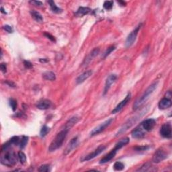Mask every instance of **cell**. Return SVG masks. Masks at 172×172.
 <instances>
[{"label":"cell","mask_w":172,"mask_h":172,"mask_svg":"<svg viewBox=\"0 0 172 172\" xmlns=\"http://www.w3.org/2000/svg\"><path fill=\"white\" fill-rule=\"evenodd\" d=\"M99 52H100L99 48H95V49H93L92 51L90 52L89 55L85 58V59L83 63V65H87L88 63H90L91 62V60H92L93 59H94V58L99 54Z\"/></svg>","instance_id":"obj_14"},{"label":"cell","mask_w":172,"mask_h":172,"mask_svg":"<svg viewBox=\"0 0 172 172\" xmlns=\"http://www.w3.org/2000/svg\"><path fill=\"white\" fill-rule=\"evenodd\" d=\"M17 157H18L19 160L22 164H24L26 163V156L24 152H22V151H19L18 154H17Z\"/></svg>","instance_id":"obj_29"},{"label":"cell","mask_w":172,"mask_h":172,"mask_svg":"<svg viewBox=\"0 0 172 172\" xmlns=\"http://www.w3.org/2000/svg\"><path fill=\"white\" fill-rule=\"evenodd\" d=\"M117 79V75L115 74L110 75L106 79L105 86H104V90H103V94H106L108 91H109L110 88L111 87V85H112V83H114L115 81Z\"/></svg>","instance_id":"obj_12"},{"label":"cell","mask_w":172,"mask_h":172,"mask_svg":"<svg viewBox=\"0 0 172 172\" xmlns=\"http://www.w3.org/2000/svg\"><path fill=\"white\" fill-rule=\"evenodd\" d=\"M79 117H77V116H73V117L71 118L70 119L67 121L66 125H65V129H67V130H69V129L73 127V126H74L75 124H76L78 121H79Z\"/></svg>","instance_id":"obj_23"},{"label":"cell","mask_w":172,"mask_h":172,"mask_svg":"<svg viewBox=\"0 0 172 172\" xmlns=\"http://www.w3.org/2000/svg\"><path fill=\"white\" fill-rule=\"evenodd\" d=\"M44 35L45 36H46L47 38H48V39H50L51 41L52 42H55V37L52 36L51 34H49V33H48V32H44Z\"/></svg>","instance_id":"obj_38"},{"label":"cell","mask_w":172,"mask_h":172,"mask_svg":"<svg viewBox=\"0 0 172 172\" xmlns=\"http://www.w3.org/2000/svg\"><path fill=\"white\" fill-rule=\"evenodd\" d=\"M90 8L89 7H79V9L77 10V12H75V16L77 17H82L83 16H85L86 14H88L91 12Z\"/></svg>","instance_id":"obj_20"},{"label":"cell","mask_w":172,"mask_h":172,"mask_svg":"<svg viewBox=\"0 0 172 172\" xmlns=\"http://www.w3.org/2000/svg\"><path fill=\"white\" fill-rule=\"evenodd\" d=\"M28 141V136H22V140H21V141H20V144H19L20 148L22 149H24L25 146H26V145H27Z\"/></svg>","instance_id":"obj_30"},{"label":"cell","mask_w":172,"mask_h":172,"mask_svg":"<svg viewBox=\"0 0 172 172\" xmlns=\"http://www.w3.org/2000/svg\"><path fill=\"white\" fill-rule=\"evenodd\" d=\"M115 49H116V47L114 46H111L109 48H108V49L106 50V52L103 55V59H106V58L107 57L111 52L115 50Z\"/></svg>","instance_id":"obj_31"},{"label":"cell","mask_w":172,"mask_h":172,"mask_svg":"<svg viewBox=\"0 0 172 172\" xmlns=\"http://www.w3.org/2000/svg\"><path fill=\"white\" fill-rule=\"evenodd\" d=\"M30 14H31L32 17H33L34 20H36V22H42V20H43L42 16L39 12L36 11V10H32V11H30Z\"/></svg>","instance_id":"obj_26"},{"label":"cell","mask_w":172,"mask_h":172,"mask_svg":"<svg viewBox=\"0 0 172 172\" xmlns=\"http://www.w3.org/2000/svg\"><path fill=\"white\" fill-rule=\"evenodd\" d=\"M48 4H49V6L50 7V9H51L52 12H54V13L59 14V13H61V12H63V9L59 8V7H58L53 1H48Z\"/></svg>","instance_id":"obj_25"},{"label":"cell","mask_w":172,"mask_h":172,"mask_svg":"<svg viewBox=\"0 0 172 172\" xmlns=\"http://www.w3.org/2000/svg\"><path fill=\"white\" fill-rule=\"evenodd\" d=\"M1 13H3V14H6V12H4V9L3 7H1Z\"/></svg>","instance_id":"obj_44"},{"label":"cell","mask_w":172,"mask_h":172,"mask_svg":"<svg viewBox=\"0 0 172 172\" xmlns=\"http://www.w3.org/2000/svg\"><path fill=\"white\" fill-rule=\"evenodd\" d=\"M30 3L34 4V6H42V2L40 1H30Z\"/></svg>","instance_id":"obj_40"},{"label":"cell","mask_w":172,"mask_h":172,"mask_svg":"<svg viewBox=\"0 0 172 172\" xmlns=\"http://www.w3.org/2000/svg\"><path fill=\"white\" fill-rule=\"evenodd\" d=\"M130 142V138H128V137H126V138H124L122 139H121L120 141H118V142L115 145V147L114 149H115L116 151H118L119 149H120L122 147H123L124 146H125L127 145V144Z\"/></svg>","instance_id":"obj_22"},{"label":"cell","mask_w":172,"mask_h":172,"mask_svg":"<svg viewBox=\"0 0 172 172\" xmlns=\"http://www.w3.org/2000/svg\"><path fill=\"white\" fill-rule=\"evenodd\" d=\"M17 157L16 154L13 151H6L3 155L1 156V163L3 165L7 167H12L16 165L17 162Z\"/></svg>","instance_id":"obj_3"},{"label":"cell","mask_w":172,"mask_h":172,"mask_svg":"<svg viewBox=\"0 0 172 172\" xmlns=\"http://www.w3.org/2000/svg\"><path fill=\"white\" fill-rule=\"evenodd\" d=\"M113 1H106L103 4V7L107 10L112 9L113 7Z\"/></svg>","instance_id":"obj_32"},{"label":"cell","mask_w":172,"mask_h":172,"mask_svg":"<svg viewBox=\"0 0 172 172\" xmlns=\"http://www.w3.org/2000/svg\"><path fill=\"white\" fill-rule=\"evenodd\" d=\"M168 153L163 148H160L157 150L153 155V162L155 163H159L163 161L164 159L168 157Z\"/></svg>","instance_id":"obj_7"},{"label":"cell","mask_w":172,"mask_h":172,"mask_svg":"<svg viewBox=\"0 0 172 172\" xmlns=\"http://www.w3.org/2000/svg\"><path fill=\"white\" fill-rule=\"evenodd\" d=\"M5 83H6V84L8 85L9 87H16V85H15V83L14 82H11V81H6V82H5Z\"/></svg>","instance_id":"obj_41"},{"label":"cell","mask_w":172,"mask_h":172,"mask_svg":"<svg viewBox=\"0 0 172 172\" xmlns=\"http://www.w3.org/2000/svg\"><path fill=\"white\" fill-rule=\"evenodd\" d=\"M171 100L169 98H164L159 102V108L160 110H166L171 106Z\"/></svg>","instance_id":"obj_15"},{"label":"cell","mask_w":172,"mask_h":172,"mask_svg":"<svg viewBox=\"0 0 172 172\" xmlns=\"http://www.w3.org/2000/svg\"><path fill=\"white\" fill-rule=\"evenodd\" d=\"M118 4H120V6H126V3H125V1H118Z\"/></svg>","instance_id":"obj_42"},{"label":"cell","mask_w":172,"mask_h":172,"mask_svg":"<svg viewBox=\"0 0 172 172\" xmlns=\"http://www.w3.org/2000/svg\"><path fill=\"white\" fill-rule=\"evenodd\" d=\"M113 167L114 170L116 171H122L125 168V165L122 162H120V161H117V162L114 163Z\"/></svg>","instance_id":"obj_28"},{"label":"cell","mask_w":172,"mask_h":172,"mask_svg":"<svg viewBox=\"0 0 172 172\" xmlns=\"http://www.w3.org/2000/svg\"><path fill=\"white\" fill-rule=\"evenodd\" d=\"M3 28L6 30V32H8V33H12V32H14L13 28H12L10 26H9V25H5V26H4Z\"/></svg>","instance_id":"obj_36"},{"label":"cell","mask_w":172,"mask_h":172,"mask_svg":"<svg viewBox=\"0 0 172 172\" xmlns=\"http://www.w3.org/2000/svg\"><path fill=\"white\" fill-rule=\"evenodd\" d=\"M0 68H1V71L3 73H6L7 71V65L6 63H1V65H0Z\"/></svg>","instance_id":"obj_39"},{"label":"cell","mask_w":172,"mask_h":172,"mask_svg":"<svg viewBox=\"0 0 172 172\" xmlns=\"http://www.w3.org/2000/svg\"><path fill=\"white\" fill-rule=\"evenodd\" d=\"M131 98V94L130 93H128L127 95L126 96L125 99L121 101V102L118 103V104L116 106V108L112 111V114H116V113H118L122 110V108L125 107V106L127 104V103L130 101Z\"/></svg>","instance_id":"obj_10"},{"label":"cell","mask_w":172,"mask_h":172,"mask_svg":"<svg viewBox=\"0 0 172 172\" xmlns=\"http://www.w3.org/2000/svg\"><path fill=\"white\" fill-rule=\"evenodd\" d=\"M155 123L156 122L155 119H153V118H149V119H146L145 121H143L141 123V126H142L143 128L145 131L149 132V131H151L154 128Z\"/></svg>","instance_id":"obj_11"},{"label":"cell","mask_w":172,"mask_h":172,"mask_svg":"<svg viewBox=\"0 0 172 172\" xmlns=\"http://www.w3.org/2000/svg\"><path fill=\"white\" fill-rule=\"evenodd\" d=\"M50 128L49 127H48L47 126H43L40 132V136H41V137H44V136L50 132Z\"/></svg>","instance_id":"obj_27"},{"label":"cell","mask_w":172,"mask_h":172,"mask_svg":"<svg viewBox=\"0 0 172 172\" xmlns=\"http://www.w3.org/2000/svg\"><path fill=\"white\" fill-rule=\"evenodd\" d=\"M93 71L92 70H88L86 71L84 73H83L82 74H81L80 75L77 77L76 79V83L77 84H80V83H82L83 82H84L86 79H87L91 75H92Z\"/></svg>","instance_id":"obj_17"},{"label":"cell","mask_w":172,"mask_h":172,"mask_svg":"<svg viewBox=\"0 0 172 172\" xmlns=\"http://www.w3.org/2000/svg\"><path fill=\"white\" fill-rule=\"evenodd\" d=\"M52 103L49 100H42L39 101L36 104V108L40 110H47L50 108Z\"/></svg>","instance_id":"obj_18"},{"label":"cell","mask_w":172,"mask_h":172,"mask_svg":"<svg viewBox=\"0 0 172 172\" xmlns=\"http://www.w3.org/2000/svg\"><path fill=\"white\" fill-rule=\"evenodd\" d=\"M39 171L40 172H48L50 171V166L49 165H47V164H44V165H42L39 168Z\"/></svg>","instance_id":"obj_33"},{"label":"cell","mask_w":172,"mask_h":172,"mask_svg":"<svg viewBox=\"0 0 172 172\" xmlns=\"http://www.w3.org/2000/svg\"><path fill=\"white\" fill-rule=\"evenodd\" d=\"M142 128V126H139L132 131L131 135L134 138H141L145 135V130H144Z\"/></svg>","instance_id":"obj_16"},{"label":"cell","mask_w":172,"mask_h":172,"mask_svg":"<svg viewBox=\"0 0 172 172\" xmlns=\"http://www.w3.org/2000/svg\"><path fill=\"white\" fill-rule=\"evenodd\" d=\"M141 26H142V24H139L135 30H133V31L128 34V36H127V38H126V42H125L126 47H127V48L130 47L134 44V42H135V40H136V36H137V34L138 33L139 30L141 29Z\"/></svg>","instance_id":"obj_6"},{"label":"cell","mask_w":172,"mask_h":172,"mask_svg":"<svg viewBox=\"0 0 172 172\" xmlns=\"http://www.w3.org/2000/svg\"><path fill=\"white\" fill-rule=\"evenodd\" d=\"M114 121V118H109V119H108L107 120H106L103 122V123L100 124L99 126H98L97 127L94 128L92 130V132L90 133V136H95V135H97L98 134H100L105 130V129L108 127V126H109L112 122Z\"/></svg>","instance_id":"obj_5"},{"label":"cell","mask_w":172,"mask_h":172,"mask_svg":"<svg viewBox=\"0 0 172 172\" xmlns=\"http://www.w3.org/2000/svg\"><path fill=\"white\" fill-rule=\"evenodd\" d=\"M141 115H138V116H136L135 117H133L130 118V119H128L126 122L124 124V125L122 126V127L120 128V130L118 131V133H116V136H120L122 135V134L125 133L126 130H128V129L130 128L131 126H132L134 124H135L136 121L138 120V118L141 117Z\"/></svg>","instance_id":"obj_4"},{"label":"cell","mask_w":172,"mask_h":172,"mask_svg":"<svg viewBox=\"0 0 172 172\" xmlns=\"http://www.w3.org/2000/svg\"><path fill=\"white\" fill-rule=\"evenodd\" d=\"M77 144H78V137L77 136H75V137H74L73 138H72L69 144L67 145V147L65 148V151H64V155H67L69 153L71 152L73 149L76 147Z\"/></svg>","instance_id":"obj_13"},{"label":"cell","mask_w":172,"mask_h":172,"mask_svg":"<svg viewBox=\"0 0 172 172\" xmlns=\"http://www.w3.org/2000/svg\"><path fill=\"white\" fill-rule=\"evenodd\" d=\"M9 106L10 107L12 108V109L13 111H15L17 108V102L16 100H15L14 99H10L9 100Z\"/></svg>","instance_id":"obj_34"},{"label":"cell","mask_w":172,"mask_h":172,"mask_svg":"<svg viewBox=\"0 0 172 172\" xmlns=\"http://www.w3.org/2000/svg\"><path fill=\"white\" fill-rule=\"evenodd\" d=\"M24 66L27 69H31V68L33 67V65H32V63H30L28 60H24Z\"/></svg>","instance_id":"obj_37"},{"label":"cell","mask_w":172,"mask_h":172,"mask_svg":"<svg viewBox=\"0 0 172 172\" xmlns=\"http://www.w3.org/2000/svg\"><path fill=\"white\" fill-rule=\"evenodd\" d=\"M116 153H117V151H116L115 149H113L110 153H108L107 155H106L102 159H101L100 161V163L104 164L106 163L109 162L110 161L112 160V159L114 157Z\"/></svg>","instance_id":"obj_19"},{"label":"cell","mask_w":172,"mask_h":172,"mask_svg":"<svg viewBox=\"0 0 172 172\" xmlns=\"http://www.w3.org/2000/svg\"><path fill=\"white\" fill-rule=\"evenodd\" d=\"M149 148V146H136L135 147V150L136 151H146Z\"/></svg>","instance_id":"obj_35"},{"label":"cell","mask_w":172,"mask_h":172,"mask_svg":"<svg viewBox=\"0 0 172 172\" xmlns=\"http://www.w3.org/2000/svg\"><path fill=\"white\" fill-rule=\"evenodd\" d=\"M40 61L41 63H47V62H48V60L46 59H40Z\"/></svg>","instance_id":"obj_43"},{"label":"cell","mask_w":172,"mask_h":172,"mask_svg":"<svg viewBox=\"0 0 172 172\" xmlns=\"http://www.w3.org/2000/svg\"><path fill=\"white\" fill-rule=\"evenodd\" d=\"M160 135L163 138H171L172 136L171 126L169 123H165L161 126L160 129Z\"/></svg>","instance_id":"obj_9"},{"label":"cell","mask_w":172,"mask_h":172,"mask_svg":"<svg viewBox=\"0 0 172 172\" xmlns=\"http://www.w3.org/2000/svg\"><path fill=\"white\" fill-rule=\"evenodd\" d=\"M106 146L104 145H100L98 146V147L93 151V152L90 153V154H88L87 155H86L84 158L82 159L83 161H90L91 159H92L93 158H95V157H97L98 155H99L100 153H102L103 151L106 149Z\"/></svg>","instance_id":"obj_8"},{"label":"cell","mask_w":172,"mask_h":172,"mask_svg":"<svg viewBox=\"0 0 172 172\" xmlns=\"http://www.w3.org/2000/svg\"><path fill=\"white\" fill-rule=\"evenodd\" d=\"M158 83H159L158 82H153L152 84H151L149 86V87L145 91V92L143 93L142 96H141L140 98H138V99L136 101V102L134 103L133 105L134 110H136L138 109L141 106H142L144 103L148 100L149 97H150V95L152 94L154 91H155V90L157 88V87Z\"/></svg>","instance_id":"obj_1"},{"label":"cell","mask_w":172,"mask_h":172,"mask_svg":"<svg viewBox=\"0 0 172 172\" xmlns=\"http://www.w3.org/2000/svg\"><path fill=\"white\" fill-rule=\"evenodd\" d=\"M157 169L155 168L150 163H146L141 166V168L137 169L138 171H156Z\"/></svg>","instance_id":"obj_21"},{"label":"cell","mask_w":172,"mask_h":172,"mask_svg":"<svg viewBox=\"0 0 172 172\" xmlns=\"http://www.w3.org/2000/svg\"><path fill=\"white\" fill-rule=\"evenodd\" d=\"M69 130L64 128L63 130L60 131L55 136V138L53 139V141L50 143V145L49 147V151L50 152L56 151L57 149L60 148L62 146L63 142H64L65 138H66L67 135Z\"/></svg>","instance_id":"obj_2"},{"label":"cell","mask_w":172,"mask_h":172,"mask_svg":"<svg viewBox=\"0 0 172 172\" xmlns=\"http://www.w3.org/2000/svg\"><path fill=\"white\" fill-rule=\"evenodd\" d=\"M42 77L44 78L45 80L49 81H55L56 79V75L52 71H46L43 73Z\"/></svg>","instance_id":"obj_24"}]
</instances>
